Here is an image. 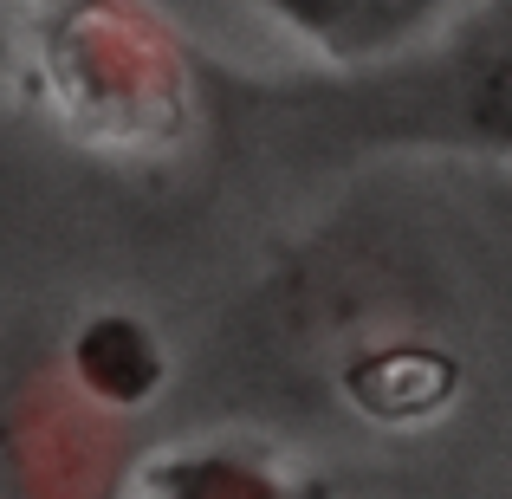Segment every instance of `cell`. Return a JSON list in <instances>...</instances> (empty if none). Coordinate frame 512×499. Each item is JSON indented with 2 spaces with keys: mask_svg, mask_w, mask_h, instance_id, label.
<instances>
[{
  "mask_svg": "<svg viewBox=\"0 0 512 499\" xmlns=\"http://www.w3.org/2000/svg\"><path fill=\"white\" fill-rule=\"evenodd\" d=\"M500 325V253L396 195L318 221L240 312L247 370L292 409L402 435L461 409Z\"/></svg>",
  "mask_w": 512,
  "mask_h": 499,
  "instance_id": "cell-1",
  "label": "cell"
},
{
  "mask_svg": "<svg viewBox=\"0 0 512 499\" xmlns=\"http://www.w3.org/2000/svg\"><path fill=\"white\" fill-rule=\"evenodd\" d=\"M39 65L59 111L111 150H150L188 124L175 33L137 0H46Z\"/></svg>",
  "mask_w": 512,
  "mask_h": 499,
  "instance_id": "cell-2",
  "label": "cell"
},
{
  "mask_svg": "<svg viewBox=\"0 0 512 499\" xmlns=\"http://www.w3.org/2000/svg\"><path fill=\"white\" fill-rule=\"evenodd\" d=\"M7 467L33 493H98L117 487L124 467V415L91 402L72 376H39L13 396L7 415Z\"/></svg>",
  "mask_w": 512,
  "mask_h": 499,
  "instance_id": "cell-3",
  "label": "cell"
},
{
  "mask_svg": "<svg viewBox=\"0 0 512 499\" xmlns=\"http://www.w3.org/2000/svg\"><path fill=\"white\" fill-rule=\"evenodd\" d=\"M253 7L325 65H370L435 39L461 13V0H253Z\"/></svg>",
  "mask_w": 512,
  "mask_h": 499,
  "instance_id": "cell-4",
  "label": "cell"
},
{
  "mask_svg": "<svg viewBox=\"0 0 512 499\" xmlns=\"http://www.w3.org/2000/svg\"><path fill=\"white\" fill-rule=\"evenodd\" d=\"M65 376H72L91 402L130 415V409H143V402L156 396V383H163V344H156V331L143 325V318L98 312L91 325H78L72 350H65Z\"/></svg>",
  "mask_w": 512,
  "mask_h": 499,
  "instance_id": "cell-5",
  "label": "cell"
},
{
  "mask_svg": "<svg viewBox=\"0 0 512 499\" xmlns=\"http://www.w3.org/2000/svg\"><path fill=\"white\" fill-rule=\"evenodd\" d=\"M150 493H227V499H253V493H286V480L247 448H195V454H163V461L143 474Z\"/></svg>",
  "mask_w": 512,
  "mask_h": 499,
  "instance_id": "cell-6",
  "label": "cell"
}]
</instances>
